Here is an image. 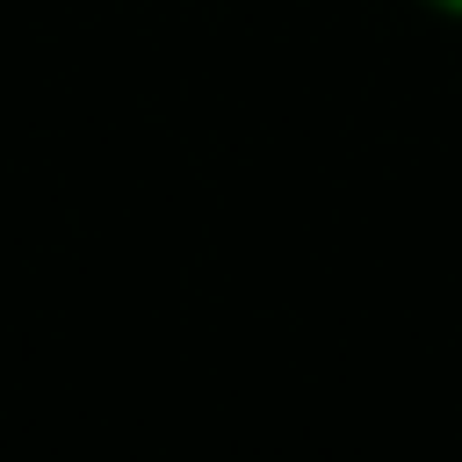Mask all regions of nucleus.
<instances>
[{
  "label": "nucleus",
  "mask_w": 462,
  "mask_h": 462,
  "mask_svg": "<svg viewBox=\"0 0 462 462\" xmlns=\"http://www.w3.org/2000/svg\"><path fill=\"white\" fill-rule=\"evenodd\" d=\"M433 7H440V14H462V0H433Z\"/></svg>",
  "instance_id": "f257e3e1"
}]
</instances>
